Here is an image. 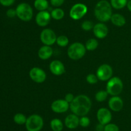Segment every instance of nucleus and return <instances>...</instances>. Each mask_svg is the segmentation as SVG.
Listing matches in <instances>:
<instances>
[{
	"label": "nucleus",
	"mask_w": 131,
	"mask_h": 131,
	"mask_svg": "<svg viewBox=\"0 0 131 131\" xmlns=\"http://www.w3.org/2000/svg\"><path fill=\"white\" fill-rule=\"evenodd\" d=\"M92 101L88 96L79 95L75 96L70 104V109L73 114L78 116H86L92 108Z\"/></svg>",
	"instance_id": "obj_1"
},
{
	"label": "nucleus",
	"mask_w": 131,
	"mask_h": 131,
	"mask_svg": "<svg viewBox=\"0 0 131 131\" xmlns=\"http://www.w3.org/2000/svg\"><path fill=\"white\" fill-rule=\"evenodd\" d=\"M94 15L97 20L101 23L110 21L113 15L112 6L110 3L106 0L99 1L95 6Z\"/></svg>",
	"instance_id": "obj_2"
},
{
	"label": "nucleus",
	"mask_w": 131,
	"mask_h": 131,
	"mask_svg": "<svg viewBox=\"0 0 131 131\" xmlns=\"http://www.w3.org/2000/svg\"><path fill=\"white\" fill-rule=\"evenodd\" d=\"M86 49L81 42H76L71 44L67 49V55L71 60H78L85 55Z\"/></svg>",
	"instance_id": "obj_3"
},
{
	"label": "nucleus",
	"mask_w": 131,
	"mask_h": 131,
	"mask_svg": "<svg viewBox=\"0 0 131 131\" xmlns=\"http://www.w3.org/2000/svg\"><path fill=\"white\" fill-rule=\"evenodd\" d=\"M124 83L121 78L118 77H111L106 84V91L111 96H118L122 92Z\"/></svg>",
	"instance_id": "obj_4"
},
{
	"label": "nucleus",
	"mask_w": 131,
	"mask_h": 131,
	"mask_svg": "<svg viewBox=\"0 0 131 131\" xmlns=\"http://www.w3.org/2000/svg\"><path fill=\"white\" fill-rule=\"evenodd\" d=\"M15 10L17 17L23 21L28 22L33 18V8L31 5L27 3H21L19 4Z\"/></svg>",
	"instance_id": "obj_5"
},
{
	"label": "nucleus",
	"mask_w": 131,
	"mask_h": 131,
	"mask_svg": "<svg viewBox=\"0 0 131 131\" xmlns=\"http://www.w3.org/2000/svg\"><path fill=\"white\" fill-rule=\"evenodd\" d=\"M43 119L38 114H31L27 118L26 128L27 131H40L43 127Z\"/></svg>",
	"instance_id": "obj_6"
},
{
	"label": "nucleus",
	"mask_w": 131,
	"mask_h": 131,
	"mask_svg": "<svg viewBox=\"0 0 131 131\" xmlns=\"http://www.w3.org/2000/svg\"><path fill=\"white\" fill-rule=\"evenodd\" d=\"M88 12V7L86 5L81 3L75 4L70 8L69 15L73 20L78 21L82 19Z\"/></svg>",
	"instance_id": "obj_7"
},
{
	"label": "nucleus",
	"mask_w": 131,
	"mask_h": 131,
	"mask_svg": "<svg viewBox=\"0 0 131 131\" xmlns=\"http://www.w3.org/2000/svg\"><path fill=\"white\" fill-rule=\"evenodd\" d=\"M113 71L112 67L107 64H103L101 65L97 68L96 71V75L99 80L102 82L108 81L111 77H113Z\"/></svg>",
	"instance_id": "obj_8"
},
{
	"label": "nucleus",
	"mask_w": 131,
	"mask_h": 131,
	"mask_svg": "<svg viewBox=\"0 0 131 131\" xmlns=\"http://www.w3.org/2000/svg\"><path fill=\"white\" fill-rule=\"evenodd\" d=\"M40 39L43 44L51 46L56 42L57 36L52 29L46 28L41 32Z\"/></svg>",
	"instance_id": "obj_9"
},
{
	"label": "nucleus",
	"mask_w": 131,
	"mask_h": 131,
	"mask_svg": "<svg viewBox=\"0 0 131 131\" xmlns=\"http://www.w3.org/2000/svg\"><path fill=\"white\" fill-rule=\"evenodd\" d=\"M29 76L33 82L37 83H42L46 81L47 75L46 72L42 68L34 67L30 69Z\"/></svg>",
	"instance_id": "obj_10"
},
{
	"label": "nucleus",
	"mask_w": 131,
	"mask_h": 131,
	"mask_svg": "<svg viewBox=\"0 0 131 131\" xmlns=\"http://www.w3.org/2000/svg\"><path fill=\"white\" fill-rule=\"evenodd\" d=\"M51 110L55 113H65L70 109V104L65 99H58L52 102L51 105Z\"/></svg>",
	"instance_id": "obj_11"
},
{
	"label": "nucleus",
	"mask_w": 131,
	"mask_h": 131,
	"mask_svg": "<svg viewBox=\"0 0 131 131\" xmlns=\"http://www.w3.org/2000/svg\"><path fill=\"white\" fill-rule=\"evenodd\" d=\"M97 118L99 123L105 125L111 123L112 120V114L107 108H100L97 113Z\"/></svg>",
	"instance_id": "obj_12"
},
{
	"label": "nucleus",
	"mask_w": 131,
	"mask_h": 131,
	"mask_svg": "<svg viewBox=\"0 0 131 131\" xmlns=\"http://www.w3.org/2000/svg\"><path fill=\"white\" fill-rule=\"evenodd\" d=\"M51 19V13L47 10L40 11L35 17V21L37 25L40 27H45L49 24Z\"/></svg>",
	"instance_id": "obj_13"
},
{
	"label": "nucleus",
	"mask_w": 131,
	"mask_h": 131,
	"mask_svg": "<svg viewBox=\"0 0 131 131\" xmlns=\"http://www.w3.org/2000/svg\"><path fill=\"white\" fill-rule=\"evenodd\" d=\"M93 32L94 35L97 39H104L108 34V28L104 23H97L93 28Z\"/></svg>",
	"instance_id": "obj_14"
},
{
	"label": "nucleus",
	"mask_w": 131,
	"mask_h": 131,
	"mask_svg": "<svg viewBox=\"0 0 131 131\" xmlns=\"http://www.w3.org/2000/svg\"><path fill=\"white\" fill-rule=\"evenodd\" d=\"M49 70L54 75L60 76L65 73V67L60 60H54L50 63Z\"/></svg>",
	"instance_id": "obj_15"
},
{
	"label": "nucleus",
	"mask_w": 131,
	"mask_h": 131,
	"mask_svg": "<svg viewBox=\"0 0 131 131\" xmlns=\"http://www.w3.org/2000/svg\"><path fill=\"white\" fill-rule=\"evenodd\" d=\"M110 109L113 112H119L124 107V101L118 96H113L108 101Z\"/></svg>",
	"instance_id": "obj_16"
},
{
	"label": "nucleus",
	"mask_w": 131,
	"mask_h": 131,
	"mask_svg": "<svg viewBox=\"0 0 131 131\" xmlns=\"http://www.w3.org/2000/svg\"><path fill=\"white\" fill-rule=\"evenodd\" d=\"M65 125L69 129H75L79 125V118L75 114H69L65 119Z\"/></svg>",
	"instance_id": "obj_17"
},
{
	"label": "nucleus",
	"mask_w": 131,
	"mask_h": 131,
	"mask_svg": "<svg viewBox=\"0 0 131 131\" xmlns=\"http://www.w3.org/2000/svg\"><path fill=\"white\" fill-rule=\"evenodd\" d=\"M53 50L50 46H42L38 51V56L42 60H47L52 57Z\"/></svg>",
	"instance_id": "obj_18"
},
{
	"label": "nucleus",
	"mask_w": 131,
	"mask_h": 131,
	"mask_svg": "<svg viewBox=\"0 0 131 131\" xmlns=\"http://www.w3.org/2000/svg\"><path fill=\"white\" fill-rule=\"evenodd\" d=\"M110 20L114 25L118 27L124 26L126 23V19L125 17L120 14H113Z\"/></svg>",
	"instance_id": "obj_19"
},
{
	"label": "nucleus",
	"mask_w": 131,
	"mask_h": 131,
	"mask_svg": "<svg viewBox=\"0 0 131 131\" xmlns=\"http://www.w3.org/2000/svg\"><path fill=\"white\" fill-rule=\"evenodd\" d=\"M50 127L52 131H62L63 128V123L61 119L54 118L50 122Z\"/></svg>",
	"instance_id": "obj_20"
},
{
	"label": "nucleus",
	"mask_w": 131,
	"mask_h": 131,
	"mask_svg": "<svg viewBox=\"0 0 131 131\" xmlns=\"http://www.w3.org/2000/svg\"><path fill=\"white\" fill-rule=\"evenodd\" d=\"M34 7L39 12L47 10L49 8V3L47 0H35Z\"/></svg>",
	"instance_id": "obj_21"
},
{
	"label": "nucleus",
	"mask_w": 131,
	"mask_h": 131,
	"mask_svg": "<svg viewBox=\"0 0 131 131\" xmlns=\"http://www.w3.org/2000/svg\"><path fill=\"white\" fill-rule=\"evenodd\" d=\"M51 18L56 21H59L62 19L65 16V12L63 10L60 8H56L51 10Z\"/></svg>",
	"instance_id": "obj_22"
},
{
	"label": "nucleus",
	"mask_w": 131,
	"mask_h": 131,
	"mask_svg": "<svg viewBox=\"0 0 131 131\" xmlns=\"http://www.w3.org/2000/svg\"><path fill=\"white\" fill-rule=\"evenodd\" d=\"M127 0H110V4L113 8L120 10L127 6Z\"/></svg>",
	"instance_id": "obj_23"
},
{
	"label": "nucleus",
	"mask_w": 131,
	"mask_h": 131,
	"mask_svg": "<svg viewBox=\"0 0 131 131\" xmlns=\"http://www.w3.org/2000/svg\"><path fill=\"white\" fill-rule=\"evenodd\" d=\"M84 46H85L86 50H88V51H94V50H95L98 48L99 42L95 39L91 38L89 39L86 42V44Z\"/></svg>",
	"instance_id": "obj_24"
},
{
	"label": "nucleus",
	"mask_w": 131,
	"mask_h": 131,
	"mask_svg": "<svg viewBox=\"0 0 131 131\" xmlns=\"http://www.w3.org/2000/svg\"><path fill=\"white\" fill-rule=\"evenodd\" d=\"M26 120V116L23 113H17L14 116V122L17 125H25Z\"/></svg>",
	"instance_id": "obj_25"
},
{
	"label": "nucleus",
	"mask_w": 131,
	"mask_h": 131,
	"mask_svg": "<svg viewBox=\"0 0 131 131\" xmlns=\"http://www.w3.org/2000/svg\"><path fill=\"white\" fill-rule=\"evenodd\" d=\"M108 95L106 90H100L95 94V98L98 102H103L107 99Z\"/></svg>",
	"instance_id": "obj_26"
},
{
	"label": "nucleus",
	"mask_w": 131,
	"mask_h": 131,
	"mask_svg": "<svg viewBox=\"0 0 131 131\" xmlns=\"http://www.w3.org/2000/svg\"><path fill=\"white\" fill-rule=\"evenodd\" d=\"M56 44L60 47H66L69 43V40L67 36L60 35L57 37L56 39Z\"/></svg>",
	"instance_id": "obj_27"
},
{
	"label": "nucleus",
	"mask_w": 131,
	"mask_h": 131,
	"mask_svg": "<svg viewBox=\"0 0 131 131\" xmlns=\"http://www.w3.org/2000/svg\"><path fill=\"white\" fill-rule=\"evenodd\" d=\"M93 26H94V25H93V22L90 21H84L81 24L82 29L84 31H86V32L93 30Z\"/></svg>",
	"instance_id": "obj_28"
},
{
	"label": "nucleus",
	"mask_w": 131,
	"mask_h": 131,
	"mask_svg": "<svg viewBox=\"0 0 131 131\" xmlns=\"http://www.w3.org/2000/svg\"><path fill=\"white\" fill-rule=\"evenodd\" d=\"M90 124V119L86 116H81L79 118V125L83 128L88 127Z\"/></svg>",
	"instance_id": "obj_29"
},
{
	"label": "nucleus",
	"mask_w": 131,
	"mask_h": 131,
	"mask_svg": "<svg viewBox=\"0 0 131 131\" xmlns=\"http://www.w3.org/2000/svg\"><path fill=\"white\" fill-rule=\"evenodd\" d=\"M86 82L88 83H90V84H95V83H97V82L99 80L97 75L94 74H92V73L88 74L86 76Z\"/></svg>",
	"instance_id": "obj_30"
},
{
	"label": "nucleus",
	"mask_w": 131,
	"mask_h": 131,
	"mask_svg": "<svg viewBox=\"0 0 131 131\" xmlns=\"http://www.w3.org/2000/svg\"><path fill=\"white\" fill-rule=\"evenodd\" d=\"M104 131H120V128L115 123H110L104 125Z\"/></svg>",
	"instance_id": "obj_31"
},
{
	"label": "nucleus",
	"mask_w": 131,
	"mask_h": 131,
	"mask_svg": "<svg viewBox=\"0 0 131 131\" xmlns=\"http://www.w3.org/2000/svg\"><path fill=\"white\" fill-rule=\"evenodd\" d=\"M65 2V0H50L51 5L56 8H59Z\"/></svg>",
	"instance_id": "obj_32"
},
{
	"label": "nucleus",
	"mask_w": 131,
	"mask_h": 131,
	"mask_svg": "<svg viewBox=\"0 0 131 131\" xmlns=\"http://www.w3.org/2000/svg\"><path fill=\"white\" fill-rule=\"evenodd\" d=\"M15 0H0V4L4 6H10L14 3Z\"/></svg>",
	"instance_id": "obj_33"
},
{
	"label": "nucleus",
	"mask_w": 131,
	"mask_h": 131,
	"mask_svg": "<svg viewBox=\"0 0 131 131\" xmlns=\"http://www.w3.org/2000/svg\"><path fill=\"white\" fill-rule=\"evenodd\" d=\"M6 15L10 18H13L16 16V10L14 8H10L6 11Z\"/></svg>",
	"instance_id": "obj_34"
},
{
	"label": "nucleus",
	"mask_w": 131,
	"mask_h": 131,
	"mask_svg": "<svg viewBox=\"0 0 131 131\" xmlns=\"http://www.w3.org/2000/svg\"><path fill=\"white\" fill-rule=\"evenodd\" d=\"M75 98V96H74V95L72 93H67L66 95L65 96V100L67 101L68 103L70 104L72 101L74 100V99Z\"/></svg>",
	"instance_id": "obj_35"
},
{
	"label": "nucleus",
	"mask_w": 131,
	"mask_h": 131,
	"mask_svg": "<svg viewBox=\"0 0 131 131\" xmlns=\"http://www.w3.org/2000/svg\"><path fill=\"white\" fill-rule=\"evenodd\" d=\"M96 131H104V125L99 123L95 127Z\"/></svg>",
	"instance_id": "obj_36"
},
{
	"label": "nucleus",
	"mask_w": 131,
	"mask_h": 131,
	"mask_svg": "<svg viewBox=\"0 0 131 131\" xmlns=\"http://www.w3.org/2000/svg\"><path fill=\"white\" fill-rule=\"evenodd\" d=\"M127 7L128 10L131 12V0L127 2Z\"/></svg>",
	"instance_id": "obj_37"
}]
</instances>
